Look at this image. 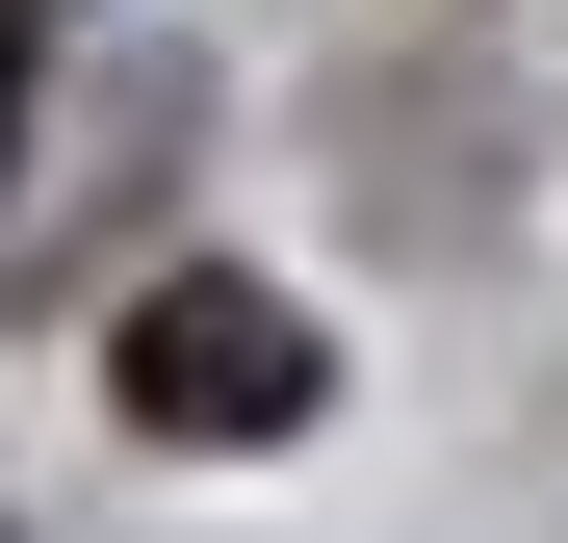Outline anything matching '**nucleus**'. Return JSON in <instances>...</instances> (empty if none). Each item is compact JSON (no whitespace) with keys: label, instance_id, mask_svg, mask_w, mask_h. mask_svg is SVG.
Returning a JSON list of instances; mask_svg holds the SVG:
<instances>
[{"label":"nucleus","instance_id":"obj_1","mask_svg":"<svg viewBox=\"0 0 568 543\" xmlns=\"http://www.w3.org/2000/svg\"><path fill=\"white\" fill-rule=\"evenodd\" d=\"M104 389H130V440H284L336 362H311V311H284V285H155Z\"/></svg>","mask_w":568,"mask_h":543},{"label":"nucleus","instance_id":"obj_2","mask_svg":"<svg viewBox=\"0 0 568 543\" xmlns=\"http://www.w3.org/2000/svg\"><path fill=\"white\" fill-rule=\"evenodd\" d=\"M0 155H27V78H0Z\"/></svg>","mask_w":568,"mask_h":543}]
</instances>
